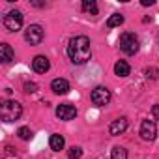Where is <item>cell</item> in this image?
<instances>
[{
    "label": "cell",
    "mask_w": 159,
    "mask_h": 159,
    "mask_svg": "<svg viewBox=\"0 0 159 159\" xmlns=\"http://www.w3.org/2000/svg\"><path fill=\"white\" fill-rule=\"evenodd\" d=\"M67 56L77 66L86 64L90 60V56H92L90 39L86 36H75L73 39H69V43H67Z\"/></svg>",
    "instance_id": "1"
},
{
    "label": "cell",
    "mask_w": 159,
    "mask_h": 159,
    "mask_svg": "<svg viewBox=\"0 0 159 159\" xmlns=\"http://www.w3.org/2000/svg\"><path fill=\"white\" fill-rule=\"evenodd\" d=\"M21 114H23L21 103L11 101V99H6V101L0 103V118L4 122H15L21 118Z\"/></svg>",
    "instance_id": "2"
},
{
    "label": "cell",
    "mask_w": 159,
    "mask_h": 159,
    "mask_svg": "<svg viewBox=\"0 0 159 159\" xmlns=\"http://www.w3.org/2000/svg\"><path fill=\"white\" fill-rule=\"evenodd\" d=\"M120 49L125 52V54H137L139 52V38L133 34V32H124L120 36Z\"/></svg>",
    "instance_id": "3"
},
{
    "label": "cell",
    "mask_w": 159,
    "mask_h": 159,
    "mask_svg": "<svg viewBox=\"0 0 159 159\" xmlns=\"http://www.w3.org/2000/svg\"><path fill=\"white\" fill-rule=\"evenodd\" d=\"M4 26L8 32H17L23 26V13L19 10H11L4 15Z\"/></svg>",
    "instance_id": "4"
},
{
    "label": "cell",
    "mask_w": 159,
    "mask_h": 159,
    "mask_svg": "<svg viewBox=\"0 0 159 159\" xmlns=\"http://www.w3.org/2000/svg\"><path fill=\"white\" fill-rule=\"evenodd\" d=\"M90 99L96 107H105L111 101V90L105 88V86H96L90 94Z\"/></svg>",
    "instance_id": "5"
},
{
    "label": "cell",
    "mask_w": 159,
    "mask_h": 159,
    "mask_svg": "<svg viewBox=\"0 0 159 159\" xmlns=\"http://www.w3.org/2000/svg\"><path fill=\"white\" fill-rule=\"evenodd\" d=\"M43 38H45V32H43V28L39 25H30L26 28V32H25V39L30 45H39L43 41Z\"/></svg>",
    "instance_id": "6"
},
{
    "label": "cell",
    "mask_w": 159,
    "mask_h": 159,
    "mask_svg": "<svg viewBox=\"0 0 159 159\" xmlns=\"http://www.w3.org/2000/svg\"><path fill=\"white\" fill-rule=\"evenodd\" d=\"M140 137L142 140H155L157 137V127H155V122L153 120H142L140 124Z\"/></svg>",
    "instance_id": "7"
},
{
    "label": "cell",
    "mask_w": 159,
    "mask_h": 159,
    "mask_svg": "<svg viewBox=\"0 0 159 159\" xmlns=\"http://www.w3.org/2000/svg\"><path fill=\"white\" fill-rule=\"evenodd\" d=\"M56 116L60 120H64V122H69V120H73L77 116V109L73 105H69V103H62V105L56 107Z\"/></svg>",
    "instance_id": "8"
},
{
    "label": "cell",
    "mask_w": 159,
    "mask_h": 159,
    "mask_svg": "<svg viewBox=\"0 0 159 159\" xmlns=\"http://www.w3.org/2000/svg\"><path fill=\"white\" fill-rule=\"evenodd\" d=\"M49 67H51V62H49V58L43 56V54H39V56H36V58L32 60V69H34L36 73H47Z\"/></svg>",
    "instance_id": "9"
},
{
    "label": "cell",
    "mask_w": 159,
    "mask_h": 159,
    "mask_svg": "<svg viewBox=\"0 0 159 159\" xmlns=\"http://www.w3.org/2000/svg\"><path fill=\"white\" fill-rule=\"evenodd\" d=\"M127 118H116L111 125H109V133L111 135H114V137H118V135H122V133H125V129H127Z\"/></svg>",
    "instance_id": "10"
},
{
    "label": "cell",
    "mask_w": 159,
    "mask_h": 159,
    "mask_svg": "<svg viewBox=\"0 0 159 159\" xmlns=\"http://www.w3.org/2000/svg\"><path fill=\"white\" fill-rule=\"evenodd\" d=\"M51 90L58 96H64L69 92V83L66 81V79H54V81L51 83Z\"/></svg>",
    "instance_id": "11"
},
{
    "label": "cell",
    "mask_w": 159,
    "mask_h": 159,
    "mask_svg": "<svg viewBox=\"0 0 159 159\" xmlns=\"http://www.w3.org/2000/svg\"><path fill=\"white\" fill-rule=\"evenodd\" d=\"M13 56H15V52H13V49H11L10 43H0V60H2V64L11 62Z\"/></svg>",
    "instance_id": "12"
},
{
    "label": "cell",
    "mask_w": 159,
    "mask_h": 159,
    "mask_svg": "<svg viewBox=\"0 0 159 159\" xmlns=\"http://www.w3.org/2000/svg\"><path fill=\"white\" fill-rule=\"evenodd\" d=\"M114 73H116L118 77H127V75L131 73V67H129V64H127L125 60H118V62L114 64Z\"/></svg>",
    "instance_id": "13"
},
{
    "label": "cell",
    "mask_w": 159,
    "mask_h": 159,
    "mask_svg": "<svg viewBox=\"0 0 159 159\" xmlns=\"http://www.w3.org/2000/svg\"><path fill=\"white\" fill-rule=\"evenodd\" d=\"M64 144H66V140H64V137H62V135H58V133L51 135V139H49V146H51V150L60 152V150L64 148Z\"/></svg>",
    "instance_id": "14"
},
{
    "label": "cell",
    "mask_w": 159,
    "mask_h": 159,
    "mask_svg": "<svg viewBox=\"0 0 159 159\" xmlns=\"http://www.w3.org/2000/svg\"><path fill=\"white\" fill-rule=\"evenodd\" d=\"M83 11H86L90 15H98V4L94 0H83Z\"/></svg>",
    "instance_id": "15"
},
{
    "label": "cell",
    "mask_w": 159,
    "mask_h": 159,
    "mask_svg": "<svg viewBox=\"0 0 159 159\" xmlns=\"http://www.w3.org/2000/svg\"><path fill=\"white\" fill-rule=\"evenodd\" d=\"M111 159H127V150L122 146H114L111 152Z\"/></svg>",
    "instance_id": "16"
},
{
    "label": "cell",
    "mask_w": 159,
    "mask_h": 159,
    "mask_svg": "<svg viewBox=\"0 0 159 159\" xmlns=\"http://www.w3.org/2000/svg\"><path fill=\"white\" fill-rule=\"evenodd\" d=\"M122 23H124V15H120V13H114V15H111V17L107 19V26H109V28L120 26Z\"/></svg>",
    "instance_id": "17"
},
{
    "label": "cell",
    "mask_w": 159,
    "mask_h": 159,
    "mask_svg": "<svg viewBox=\"0 0 159 159\" xmlns=\"http://www.w3.org/2000/svg\"><path fill=\"white\" fill-rule=\"evenodd\" d=\"M81 155H83V148L81 146H71L69 152H67V157L69 159H79Z\"/></svg>",
    "instance_id": "18"
},
{
    "label": "cell",
    "mask_w": 159,
    "mask_h": 159,
    "mask_svg": "<svg viewBox=\"0 0 159 159\" xmlns=\"http://www.w3.org/2000/svg\"><path fill=\"white\" fill-rule=\"evenodd\" d=\"M17 135L23 139V140H28L30 137H32V131L28 129V127H19V131H17Z\"/></svg>",
    "instance_id": "19"
},
{
    "label": "cell",
    "mask_w": 159,
    "mask_h": 159,
    "mask_svg": "<svg viewBox=\"0 0 159 159\" xmlns=\"http://www.w3.org/2000/svg\"><path fill=\"white\" fill-rule=\"evenodd\" d=\"M144 75L148 79H159V69L157 67H148V69H144Z\"/></svg>",
    "instance_id": "20"
},
{
    "label": "cell",
    "mask_w": 159,
    "mask_h": 159,
    "mask_svg": "<svg viewBox=\"0 0 159 159\" xmlns=\"http://www.w3.org/2000/svg\"><path fill=\"white\" fill-rule=\"evenodd\" d=\"M38 90V84L36 83H25V92L26 94H34Z\"/></svg>",
    "instance_id": "21"
},
{
    "label": "cell",
    "mask_w": 159,
    "mask_h": 159,
    "mask_svg": "<svg viewBox=\"0 0 159 159\" xmlns=\"http://www.w3.org/2000/svg\"><path fill=\"white\" fill-rule=\"evenodd\" d=\"M152 116H153L155 120H159V105H153V109H152Z\"/></svg>",
    "instance_id": "22"
},
{
    "label": "cell",
    "mask_w": 159,
    "mask_h": 159,
    "mask_svg": "<svg viewBox=\"0 0 159 159\" xmlns=\"http://www.w3.org/2000/svg\"><path fill=\"white\" fill-rule=\"evenodd\" d=\"M142 6H153V0H142Z\"/></svg>",
    "instance_id": "23"
}]
</instances>
